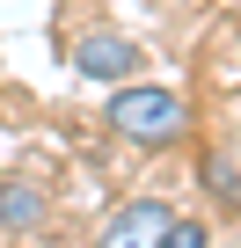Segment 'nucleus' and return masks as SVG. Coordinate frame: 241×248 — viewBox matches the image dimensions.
Wrapping results in <instances>:
<instances>
[{
    "label": "nucleus",
    "mask_w": 241,
    "mask_h": 248,
    "mask_svg": "<svg viewBox=\"0 0 241 248\" xmlns=\"http://www.w3.org/2000/svg\"><path fill=\"white\" fill-rule=\"evenodd\" d=\"M168 248H205V226H190V219H176V226H168Z\"/></svg>",
    "instance_id": "5"
},
{
    "label": "nucleus",
    "mask_w": 241,
    "mask_h": 248,
    "mask_svg": "<svg viewBox=\"0 0 241 248\" xmlns=\"http://www.w3.org/2000/svg\"><path fill=\"white\" fill-rule=\"evenodd\" d=\"M102 124L117 139H132V146H176L183 139V95L176 88H146V80H125L110 95Z\"/></svg>",
    "instance_id": "1"
},
{
    "label": "nucleus",
    "mask_w": 241,
    "mask_h": 248,
    "mask_svg": "<svg viewBox=\"0 0 241 248\" xmlns=\"http://www.w3.org/2000/svg\"><path fill=\"white\" fill-rule=\"evenodd\" d=\"M0 226H8V233H37L44 226V190L37 183H0Z\"/></svg>",
    "instance_id": "4"
},
{
    "label": "nucleus",
    "mask_w": 241,
    "mask_h": 248,
    "mask_svg": "<svg viewBox=\"0 0 241 248\" xmlns=\"http://www.w3.org/2000/svg\"><path fill=\"white\" fill-rule=\"evenodd\" d=\"M146 66V51L132 44V37H117V30H88L80 44H73V73L80 80H132Z\"/></svg>",
    "instance_id": "2"
},
{
    "label": "nucleus",
    "mask_w": 241,
    "mask_h": 248,
    "mask_svg": "<svg viewBox=\"0 0 241 248\" xmlns=\"http://www.w3.org/2000/svg\"><path fill=\"white\" fill-rule=\"evenodd\" d=\"M168 226H176V212L161 197H139V204H125V212L102 226L95 248H168Z\"/></svg>",
    "instance_id": "3"
}]
</instances>
